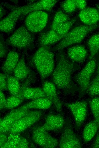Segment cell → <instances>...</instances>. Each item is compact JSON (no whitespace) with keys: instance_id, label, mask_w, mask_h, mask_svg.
I'll return each instance as SVG.
<instances>
[{"instance_id":"cell-1","label":"cell","mask_w":99,"mask_h":148,"mask_svg":"<svg viewBox=\"0 0 99 148\" xmlns=\"http://www.w3.org/2000/svg\"><path fill=\"white\" fill-rule=\"evenodd\" d=\"M57 63L52 75V80L58 88L69 91L73 87L71 76L74 65L62 51L57 55Z\"/></svg>"},{"instance_id":"cell-2","label":"cell","mask_w":99,"mask_h":148,"mask_svg":"<svg viewBox=\"0 0 99 148\" xmlns=\"http://www.w3.org/2000/svg\"><path fill=\"white\" fill-rule=\"evenodd\" d=\"M32 61L42 81L53 73L54 67V55L48 46H40L34 55Z\"/></svg>"},{"instance_id":"cell-3","label":"cell","mask_w":99,"mask_h":148,"mask_svg":"<svg viewBox=\"0 0 99 148\" xmlns=\"http://www.w3.org/2000/svg\"><path fill=\"white\" fill-rule=\"evenodd\" d=\"M99 27V23L92 25H82L68 32L54 48L55 50H61L72 44L81 42L89 33Z\"/></svg>"},{"instance_id":"cell-4","label":"cell","mask_w":99,"mask_h":148,"mask_svg":"<svg viewBox=\"0 0 99 148\" xmlns=\"http://www.w3.org/2000/svg\"><path fill=\"white\" fill-rule=\"evenodd\" d=\"M26 27L21 26L7 40L9 45L20 48H28L32 43L34 37Z\"/></svg>"},{"instance_id":"cell-5","label":"cell","mask_w":99,"mask_h":148,"mask_svg":"<svg viewBox=\"0 0 99 148\" xmlns=\"http://www.w3.org/2000/svg\"><path fill=\"white\" fill-rule=\"evenodd\" d=\"M96 66L94 58L90 60L84 67L75 77V80L79 86V98L83 96L86 92L90 83V79Z\"/></svg>"},{"instance_id":"cell-6","label":"cell","mask_w":99,"mask_h":148,"mask_svg":"<svg viewBox=\"0 0 99 148\" xmlns=\"http://www.w3.org/2000/svg\"><path fill=\"white\" fill-rule=\"evenodd\" d=\"M48 19V14L44 11H38L32 12L26 18V27L31 33L39 32L45 28Z\"/></svg>"},{"instance_id":"cell-7","label":"cell","mask_w":99,"mask_h":148,"mask_svg":"<svg viewBox=\"0 0 99 148\" xmlns=\"http://www.w3.org/2000/svg\"><path fill=\"white\" fill-rule=\"evenodd\" d=\"M42 115L41 111L30 110L13 124L9 132L18 133L24 131L39 120Z\"/></svg>"},{"instance_id":"cell-8","label":"cell","mask_w":99,"mask_h":148,"mask_svg":"<svg viewBox=\"0 0 99 148\" xmlns=\"http://www.w3.org/2000/svg\"><path fill=\"white\" fill-rule=\"evenodd\" d=\"M62 133L59 147L61 148H81L82 145L79 137L74 132L69 120L65 124Z\"/></svg>"},{"instance_id":"cell-9","label":"cell","mask_w":99,"mask_h":148,"mask_svg":"<svg viewBox=\"0 0 99 148\" xmlns=\"http://www.w3.org/2000/svg\"><path fill=\"white\" fill-rule=\"evenodd\" d=\"M32 139L38 145L44 148H54L58 142L55 138L51 136L40 126L35 128L32 131Z\"/></svg>"},{"instance_id":"cell-10","label":"cell","mask_w":99,"mask_h":148,"mask_svg":"<svg viewBox=\"0 0 99 148\" xmlns=\"http://www.w3.org/2000/svg\"><path fill=\"white\" fill-rule=\"evenodd\" d=\"M65 105L72 114L75 121L76 128H80L86 117L87 103L83 101L67 103Z\"/></svg>"},{"instance_id":"cell-11","label":"cell","mask_w":99,"mask_h":148,"mask_svg":"<svg viewBox=\"0 0 99 148\" xmlns=\"http://www.w3.org/2000/svg\"><path fill=\"white\" fill-rule=\"evenodd\" d=\"M26 5L20 7H14L11 12L5 18L1 20L0 30L6 33L12 32L15 28L17 21L25 10Z\"/></svg>"},{"instance_id":"cell-12","label":"cell","mask_w":99,"mask_h":148,"mask_svg":"<svg viewBox=\"0 0 99 148\" xmlns=\"http://www.w3.org/2000/svg\"><path fill=\"white\" fill-rule=\"evenodd\" d=\"M30 111L20 108L12 110L0 120V133L8 132L13 124Z\"/></svg>"},{"instance_id":"cell-13","label":"cell","mask_w":99,"mask_h":148,"mask_svg":"<svg viewBox=\"0 0 99 148\" xmlns=\"http://www.w3.org/2000/svg\"><path fill=\"white\" fill-rule=\"evenodd\" d=\"M65 121L61 114H50L46 117L44 124L40 128L46 131L59 130L64 126Z\"/></svg>"},{"instance_id":"cell-14","label":"cell","mask_w":99,"mask_h":148,"mask_svg":"<svg viewBox=\"0 0 99 148\" xmlns=\"http://www.w3.org/2000/svg\"><path fill=\"white\" fill-rule=\"evenodd\" d=\"M42 89L47 97L54 104L57 111L61 112L62 104L58 97L54 84L50 81H45L43 83Z\"/></svg>"},{"instance_id":"cell-15","label":"cell","mask_w":99,"mask_h":148,"mask_svg":"<svg viewBox=\"0 0 99 148\" xmlns=\"http://www.w3.org/2000/svg\"><path fill=\"white\" fill-rule=\"evenodd\" d=\"M57 0H42L34 3L26 5L22 15H25L28 13L38 11L45 10L50 11L56 4Z\"/></svg>"},{"instance_id":"cell-16","label":"cell","mask_w":99,"mask_h":148,"mask_svg":"<svg viewBox=\"0 0 99 148\" xmlns=\"http://www.w3.org/2000/svg\"><path fill=\"white\" fill-rule=\"evenodd\" d=\"M79 16L81 20L86 25H94L99 21V12L95 8H86L80 12Z\"/></svg>"},{"instance_id":"cell-17","label":"cell","mask_w":99,"mask_h":148,"mask_svg":"<svg viewBox=\"0 0 99 148\" xmlns=\"http://www.w3.org/2000/svg\"><path fill=\"white\" fill-rule=\"evenodd\" d=\"M87 51L82 45H77L69 48L67 54L69 57L73 61L83 63L87 56Z\"/></svg>"},{"instance_id":"cell-18","label":"cell","mask_w":99,"mask_h":148,"mask_svg":"<svg viewBox=\"0 0 99 148\" xmlns=\"http://www.w3.org/2000/svg\"><path fill=\"white\" fill-rule=\"evenodd\" d=\"M17 96L22 99L34 100L47 97L42 89L27 87L20 91Z\"/></svg>"},{"instance_id":"cell-19","label":"cell","mask_w":99,"mask_h":148,"mask_svg":"<svg viewBox=\"0 0 99 148\" xmlns=\"http://www.w3.org/2000/svg\"><path fill=\"white\" fill-rule=\"evenodd\" d=\"M18 61V54L14 51L10 52L2 66V70L5 74L9 75L13 72Z\"/></svg>"},{"instance_id":"cell-20","label":"cell","mask_w":99,"mask_h":148,"mask_svg":"<svg viewBox=\"0 0 99 148\" xmlns=\"http://www.w3.org/2000/svg\"><path fill=\"white\" fill-rule=\"evenodd\" d=\"M52 102L48 97H45L33 100L20 107L24 109H38L46 110L50 108Z\"/></svg>"},{"instance_id":"cell-21","label":"cell","mask_w":99,"mask_h":148,"mask_svg":"<svg viewBox=\"0 0 99 148\" xmlns=\"http://www.w3.org/2000/svg\"><path fill=\"white\" fill-rule=\"evenodd\" d=\"M65 36L60 35L54 30H50L41 36L39 40V44L41 46H48L56 43Z\"/></svg>"},{"instance_id":"cell-22","label":"cell","mask_w":99,"mask_h":148,"mask_svg":"<svg viewBox=\"0 0 99 148\" xmlns=\"http://www.w3.org/2000/svg\"><path fill=\"white\" fill-rule=\"evenodd\" d=\"M13 72L15 77L18 80L27 78L31 73L25 63L24 56H23L19 60Z\"/></svg>"},{"instance_id":"cell-23","label":"cell","mask_w":99,"mask_h":148,"mask_svg":"<svg viewBox=\"0 0 99 148\" xmlns=\"http://www.w3.org/2000/svg\"><path fill=\"white\" fill-rule=\"evenodd\" d=\"M99 125L95 120L87 124L85 126L83 132V137L85 142L90 141L96 134Z\"/></svg>"},{"instance_id":"cell-24","label":"cell","mask_w":99,"mask_h":148,"mask_svg":"<svg viewBox=\"0 0 99 148\" xmlns=\"http://www.w3.org/2000/svg\"><path fill=\"white\" fill-rule=\"evenodd\" d=\"M87 44L90 52L89 59L91 60L99 51V32L91 36Z\"/></svg>"},{"instance_id":"cell-25","label":"cell","mask_w":99,"mask_h":148,"mask_svg":"<svg viewBox=\"0 0 99 148\" xmlns=\"http://www.w3.org/2000/svg\"><path fill=\"white\" fill-rule=\"evenodd\" d=\"M18 81L15 77L7 75V90L12 95H17L20 92V86Z\"/></svg>"},{"instance_id":"cell-26","label":"cell","mask_w":99,"mask_h":148,"mask_svg":"<svg viewBox=\"0 0 99 148\" xmlns=\"http://www.w3.org/2000/svg\"><path fill=\"white\" fill-rule=\"evenodd\" d=\"M22 137L18 133H11L8 137L7 141L0 148H17V145L20 142Z\"/></svg>"},{"instance_id":"cell-27","label":"cell","mask_w":99,"mask_h":148,"mask_svg":"<svg viewBox=\"0 0 99 148\" xmlns=\"http://www.w3.org/2000/svg\"><path fill=\"white\" fill-rule=\"evenodd\" d=\"M75 20V19L68 20L57 25L52 30L60 35L65 36Z\"/></svg>"},{"instance_id":"cell-28","label":"cell","mask_w":99,"mask_h":148,"mask_svg":"<svg viewBox=\"0 0 99 148\" xmlns=\"http://www.w3.org/2000/svg\"><path fill=\"white\" fill-rule=\"evenodd\" d=\"M86 92L90 96L99 95V73L90 83Z\"/></svg>"},{"instance_id":"cell-29","label":"cell","mask_w":99,"mask_h":148,"mask_svg":"<svg viewBox=\"0 0 99 148\" xmlns=\"http://www.w3.org/2000/svg\"><path fill=\"white\" fill-rule=\"evenodd\" d=\"M69 20V18L68 16L62 11H57L54 16L50 30H53L59 24Z\"/></svg>"},{"instance_id":"cell-30","label":"cell","mask_w":99,"mask_h":148,"mask_svg":"<svg viewBox=\"0 0 99 148\" xmlns=\"http://www.w3.org/2000/svg\"><path fill=\"white\" fill-rule=\"evenodd\" d=\"M23 99L17 95H12L6 99L4 108L11 109L19 105L22 102Z\"/></svg>"},{"instance_id":"cell-31","label":"cell","mask_w":99,"mask_h":148,"mask_svg":"<svg viewBox=\"0 0 99 148\" xmlns=\"http://www.w3.org/2000/svg\"><path fill=\"white\" fill-rule=\"evenodd\" d=\"M89 104L95 120L99 125V98H92L90 100Z\"/></svg>"},{"instance_id":"cell-32","label":"cell","mask_w":99,"mask_h":148,"mask_svg":"<svg viewBox=\"0 0 99 148\" xmlns=\"http://www.w3.org/2000/svg\"><path fill=\"white\" fill-rule=\"evenodd\" d=\"M61 7L65 12L71 13L74 12L77 8L75 0H68L63 1Z\"/></svg>"},{"instance_id":"cell-33","label":"cell","mask_w":99,"mask_h":148,"mask_svg":"<svg viewBox=\"0 0 99 148\" xmlns=\"http://www.w3.org/2000/svg\"><path fill=\"white\" fill-rule=\"evenodd\" d=\"M7 75L5 73H1L0 74V91H3L7 90Z\"/></svg>"},{"instance_id":"cell-34","label":"cell","mask_w":99,"mask_h":148,"mask_svg":"<svg viewBox=\"0 0 99 148\" xmlns=\"http://www.w3.org/2000/svg\"><path fill=\"white\" fill-rule=\"evenodd\" d=\"M0 57L2 58L5 57L7 52V49L5 45V42L2 36L0 35Z\"/></svg>"},{"instance_id":"cell-35","label":"cell","mask_w":99,"mask_h":148,"mask_svg":"<svg viewBox=\"0 0 99 148\" xmlns=\"http://www.w3.org/2000/svg\"><path fill=\"white\" fill-rule=\"evenodd\" d=\"M77 8L82 10L86 8V2L84 0H75Z\"/></svg>"},{"instance_id":"cell-36","label":"cell","mask_w":99,"mask_h":148,"mask_svg":"<svg viewBox=\"0 0 99 148\" xmlns=\"http://www.w3.org/2000/svg\"><path fill=\"white\" fill-rule=\"evenodd\" d=\"M28 143L26 139L22 137L17 145V148H27L28 147Z\"/></svg>"},{"instance_id":"cell-37","label":"cell","mask_w":99,"mask_h":148,"mask_svg":"<svg viewBox=\"0 0 99 148\" xmlns=\"http://www.w3.org/2000/svg\"><path fill=\"white\" fill-rule=\"evenodd\" d=\"M0 110L4 108L6 99L5 96L2 91H0Z\"/></svg>"},{"instance_id":"cell-38","label":"cell","mask_w":99,"mask_h":148,"mask_svg":"<svg viewBox=\"0 0 99 148\" xmlns=\"http://www.w3.org/2000/svg\"><path fill=\"white\" fill-rule=\"evenodd\" d=\"M0 146L3 144L7 140L8 137L4 133H0Z\"/></svg>"},{"instance_id":"cell-39","label":"cell","mask_w":99,"mask_h":148,"mask_svg":"<svg viewBox=\"0 0 99 148\" xmlns=\"http://www.w3.org/2000/svg\"><path fill=\"white\" fill-rule=\"evenodd\" d=\"M92 147L99 148V133L97 136L95 141L92 145Z\"/></svg>"},{"instance_id":"cell-40","label":"cell","mask_w":99,"mask_h":148,"mask_svg":"<svg viewBox=\"0 0 99 148\" xmlns=\"http://www.w3.org/2000/svg\"><path fill=\"white\" fill-rule=\"evenodd\" d=\"M5 13V11L4 9L3 8L1 7H0V18H1L2 17L4 16Z\"/></svg>"},{"instance_id":"cell-41","label":"cell","mask_w":99,"mask_h":148,"mask_svg":"<svg viewBox=\"0 0 99 148\" xmlns=\"http://www.w3.org/2000/svg\"><path fill=\"white\" fill-rule=\"evenodd\" d=\"M96 6L97 8V10L99 12V4H96Z\"/></svg>"},{"instance_id":"cell-42","label":"cell","mask_w":99,"mask_h":148,"mask_svg":"<svg viewBox=\"0 0 99 148\" xmlns=\"http://www.w3.org/2000/svg\"><path fill=\"white\" fill-rule=\"evenodd\" d=\"M98 71H97V72L98 73H99V63H98Z\"/></svg>"}]
</instances>
